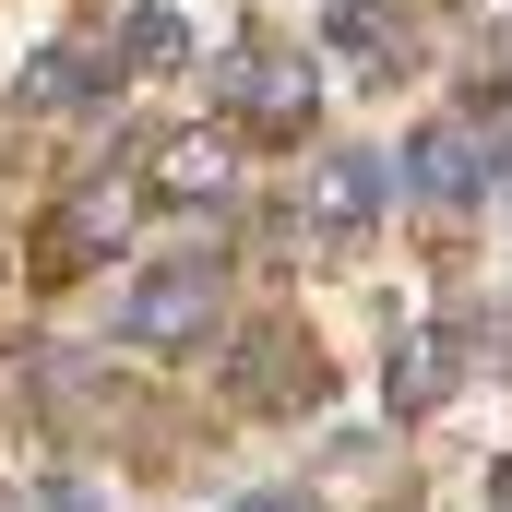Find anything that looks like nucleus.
I'll return each instance as SVG.
<instances>
[{
  "instance_id": "6e6552de",
  "label": "nucleus",
  "mask_w": 512,
  "mask_h": 512,
  "mask_svg": "<svg viewBox=\"0 0 512 512\" xmlns=\"http://www.w3.org/2000/svg\"><path fill=\"white\" fill-rule=\"evenodd\" d=\"M441 393H453V334L417 322V334L393 346V405H441Z\"/></svg>"
},
{
  "instance_id": "20e7f679",
  "label": "nucleus",
  "mask_w": 512,
  "mask_h": 512,
  "mask_svg": "<svg viewBox=\"0 0 512 512\" xmlns=\"http://www.w3.org/2000/svg\"><path fill=\"white\" fill-rule=\"evenodd\" d=\"M405 179H417L429 203H477V191H489V143H477V120H429L417 143H405Z\"/></svg>"
},
{
  "instance_id": "1a4fd4ad",
  "label": "nucleus",
  "mask_w": 512,
  "mask_h": 512,
  "mask_svg": "<svg viewBox=\"0 0 512 512\" xmlns=\"http://www.w3.org/2000/svg\"><path fill=\"white\" fill-rule=\"evenodd\" d=\"M155 167H167V203H227V143H203V131H179V143H167Z\"/></svg>"
},
{
  "instance_id": "39448f33",
  "label": "nucleus",
  "mask_w": 512,
  "mask_h": 512,
  "mask_svg": "<svg viewBox=\"0 0 512 512\" xmlns=\"http://www.w3.org/2000/svg\"><path fill=\"white\" fill-rule=\"evenodd\" d=\"M227 370H239V393H251V405H286V393L310 405V370H322V358H310V334L262 322V334H239V358H227Z\"/></svg>"
},
{
  "instance_id": "9d476101",
  "label": "nucleus",
  "mask_w": 512,
  "mask_h": 512,
  "mask_svg": "<svg viewBox=\"0 0 512 512\" xmlns=\"http://www.w3.org/2000/svg\"><path fill=\"white\" fill-rule=\"evenodd\" d=\"M334 36H346L358 60H393V48H405V24H382V0H334Z\"/></svg>"
},
{
  "instance_id": "423d86ee",
  "label": "nucleus",
  "mask_w": 512,
  "mask_h": 512,
  "mask_svg": "<svg viewBox=\"0 0 512 512\" xmlns=\"http://www.w3.org/2000/svg\"><path fill=\"white\" fill-rule=\"evenodd\" d=\"M108 84H120V60H108V48H84V36H72V48H48V60H36V72H24V108H96V96H108Z\"/></svg>"
},
{
  "instance_id": "7ed1b4c3",
  "label": "nucleus",
  "mask_w": 512,
  "mask_h": 512,
  "mask_svg": "<svg viewBox=\"0 0 512 512\" xmlns=\"http://www.w3.org/2000/svg\"><path fill=\"white\" fill-rule=\"evenodd\" d=\"M120 239H131V191H120V179H84V191L48 215V239H36V274L60 286V274H84L96 251H120Z\"/></svg>"
},
{
  "instance_id": "9b49d317",
  "label": "nucleus",
  "mask_w": 512,
  "mask_h": 512,
  "mask_svg": "<svg viewBox=\"0 0 512 512\" xmlns=\"http://www.w3.org/2000/svg\"><path fill=\"white\" fill-rule=\"evenodd\" d=\"M191 36H179V12H131V60H179Z\"/></svg>"
},
{
  "instance_id": "0eeeda50",
  "label": "nucleus",
  "mask_w": 512,
  "mask_h": 512,
  "mask_svg": "<svg viewBox=\"0 0 512 512\" xmlns=\"http://www.w3.org/2000/svg\"><path fill=\"white\" fill-rule=\"evenodd\" d=\"M370 203H382V155H322L310 215H322V227H370Z\"/></svg>"
},
{
  "instance_id": "f8f14e48",
  "label": "nucleus",
  "mask_w": 512,
  "mask_h": 512,
  "mask_svg": "<svg viewBox=\"0 0 512 512\" xmlns=\"http://www.w3.org/2000/svg\"><path fill=\"white\" fill-rule=\"evenodd\" d=\"M227 512H298V501H286V489H251V501H227Z\"/></svg>"
},
{
  "instance_id": "f03ea898",
  "label": "nucleus",
  "mask_w": 512,
  "mask_h": 512,
  "mask_svg": "<svg viewBox=\"0 0 512 512\" xmlns=\"http://www.w3.org/2000/svg\"><path fill=\"white\" fill-rule=\"evenodd\" d=\"M203 322H215V274H203V262H167V274H143L120 298V346H143V358L203 346Z\"/></svg>"
},
{
  "instance_id": "f257e3e1",
  "label": "nucleus",
  "mask_w": 512,
  "mask_h": 512,
  "mask_svg": "<svg viewBox=\"0 0 512 512\" xmlns=\"http://www.w3.org/2000/svg\"><path fill=\"white\" fill-rule=\"evenodd\" d=\"M215 96H227V120H239V131H274V143H286V131L310 120L322 84H310L298 48H227V60H215Z\"/></svg>"
}]
</instances>
